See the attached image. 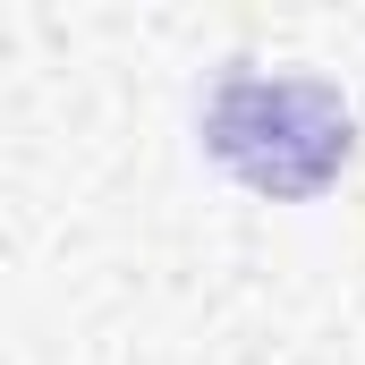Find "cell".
Returning <instances> with one entry per match:
<instances>
[{
	"label": "cell",
	"mask_w": 365,
	"mask_h": 365,
	"mask_svg": "<svg viewBox=\"0 0 365 365\" xmlns=\"http://www.w3.org/2000/svg\"><path fill=\"white\" fill-rule=\"evenodd\" d=\"M204 136L212 153L264 195H306L289 145H306L314 170H340L349 162V102L314 77H230L204 110Z\"/></svg>",
	"instance_id": "6da1fadb"
}]
</instances>
